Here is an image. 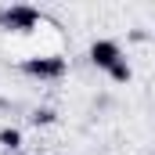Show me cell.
<instances>
[{
    "label": "cell",
    "instance_id": "6da1fadb",
    "mask_svg": "<svg viewBox=\"0 0 155 155\" xmlns=\"http://www.w3.org/2000/svg\"><path fill=\"white\" fill-rule=\"evenodd\" d=\"M22 69H25L29 76H40V79H58V76H65V58L43 54V58H29Z\"/></svg>",
    "mask_w": 155,
    "mask_h": 155
},
{
    "label": "cell",
    "instance_id": "7a4b0ae2",
    "mask_svg": "<svg viewBox=\"0 0 155 155\" xmlns=\"http://www.w3.org/2000/svg\"><path fill=\"white\" fill-rule=\"evenodd\" d=\"M90 61L108 72V69H116L119 61H123V51H119L116 40H94V43H90Z\"/></svg>",
    "mask_w": 155,
    "mask_h": 155
},
{
    "label": "cell",
    "instance_id": "3957f363",
    "mask_svg": "<svg viewBox=\"0 0 155 155\" xmlns=\"http://www.w3.org/2000/svg\"><path fill=\"white\" fill-rule=\"evenodd\" d=\"M7 29H18V33H25V29H33V25H40V11L36 7H7L4 11V18H0Z\"/></svg>",
    "mask_w": 155,
    "mask_h": 155
},
{
    "label": "cell",
    "instance_id": "277c9868",
    "mask_svg": "<svg viewBox=\"0 0 155 155\" xmlns=\"http://www.w3.org/2000/svg\"><path fill=\"white\" fill-rule=\"evenodd\" d=\"M0 144H4V148H18V144H22V130L4 126V130H0Z\"/></svg>",
    "mask_w": 155,
    "mask_h": 155
},
{
    "label": "cell",
    "instance_id": "5b68a950",
    "mask_svg": "<svg viewBox=\"0 0 155 155\" xmlns=\"http://www.w3.org/2000/svg\"><path fill=\"white\" fill-rule=\"evenodd\" d=\"M108 76L116 79V83H126V79H130V65H126V61H119L116 69H108Z\"/></svg>",
    "mask_w": 155,
    "mask_h": 155
},
{
    "label": "cell",
    "instance_id": "8992f818",
    "mask_svg": "<svg viewBox=\"0 0 155 155\" xmlns=\"http://www.w3.org/2000/svg\"><path fill=\"white\" fill-rule=\"evenodd\" d=\"M33 123H43V126H47V123H54V112H51V108H36V112H33Z\"/></svg>",
    "mask_w": 155,
    "mask_h": 155
}]
</instances>
